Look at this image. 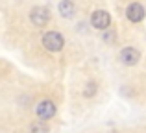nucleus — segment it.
Listing matches in <instances>:
<instances>
[{
  "label": "nucleus",
  "instance_id": "obj_1",
  "mask_svg": "<svg viewBox=\"0 0 146 133\" xmlns=\"http://www.w3.org/2000/svg\"><path fill=\"white\" fill-rule=\"evenodd\" d=\"M43 46L50 52H59L65 46V37L59 32H48L43 35Z\"/></svg>",
  "mask_w": 146,
  "mask_h": 133
},
{
  "label": "nucleus",
  "instance_id": "obj_2",
  "mask_svg": "<svg viewBox=\"0 0 146 133\" xmlns=\"http://www.w3.org/2000/svg\"><path fill=\"white\" fill-rule=\"evenodd\" d=\"M30 21H32L37 28H43V26H46L48 21H50V11L46 7H43V6L33 7V9L30 11Z\"/></svg>",
  "mask_w": 146,
  "mask_h": 133
},
{
  "label": "nucleus",
  "instance_id": "obj_6",
  "mask_svg": "<svg viewBox=\"0 0 146 133\" xmlns=\"http://www.w3.org/2000/svg\"><path fill=\"white\" fill-rule=\"evenodd\" d=\"M144 15H146V11L139 2L129 4L128 9H126V17H128V21H131V22H141L144 19Z\"/></svg>",
  "mask_w": 146,
  "mask_h": 133
},
{
  "label": "nucleus",
  "instance_id": "obj_7",
  "mask_svg": "<svg viewBox=\"0 0 146 133\" xmlns=\"http://www.w3.org/2000/svg\"><path fill=\"white\" fill-rule=\"evenodd\" d=\"M57 9H59L61 17H65V19L74 17V13H76V6H74L72 0H61L59 6H57Z\"/></svg>",
  "mask_w": 146,
  "mask_h": 133
},
{
  "label": "nucleus",
  "instance_id": "obj_8",
  "mask_svg": "<svg viewBox=\"0 0 146 133\" xmlns=\"http://www.w3.org/2000/svg\"><path fill=\"white\" fill-rule=\"evenodd\" d=\"M30 133H48V128L44 126L43 122H35V124H32V128H30Z\"/></svg>",
  "mask_w": 146,
  "mask_h": 133
},
{
  "label": "nucleus",
  "instance_id": "obj_9",
  "mask_svg": "<svg viewBox=\"0 0 146 133\" xmlns=\"http://www.w3.org/2000/svg\"><path fill=\"white\" fill-rule=\"evenodd\" d=\"M83 94H85L87 98H89V96H94V94H96V83H94V81L87 83V87H85V91H83Z\"/></svg>",
  "mask_w": 146,
  "mask_h": 133
},
{
  "label": "nucleus",
  "instance_id": "obj_4",
  "mask_svg": "<svg viewBox=\"0 0 146 133\" xmlns=\"http://www.w3.org/2000/svg\"><path fill=\"white\" fill-rule=\"evenodd\" d=\"M91 24H93L94 28H98V30L109 28V24H111V15L107 13L106 9H96L93 15H91Z\"/></svg>",
  "mask_w": 146,
  "mask_h": 133
},
{
  "label": "nucleus",
  "instance_id": "obj_3",
  "mask_svg": "<svg viewBox=\"0 0 146 133\" xmlns=\"http://www.w3.org/2000/svg\"><path fill=\"white\" fill-rule=\"evenodd\" d=\"M35 113L39 116V120H50L54 115H56V104L52 100H41L35 107Z\"/></svg>",
  "mask_w": 146,
  "mask_h": 133
},
{
  "label": "nucleus",
  "instance_id": "obj_5",
  "mask_svg": "<svg viewBox=\"0 0 146 133\" xmlns=\"http://www.w3.org/2000/svg\"><path fill=\"white\" fill-rule=\"evenodd\" d=\"M139 59H141V52L137 50V48H133V46L122 48V52H120V63H124L126 67L137 65V63H139Z\"/></svg>",
  "mask_w": 146,
  "mask_h": 133
}]
</instances>
